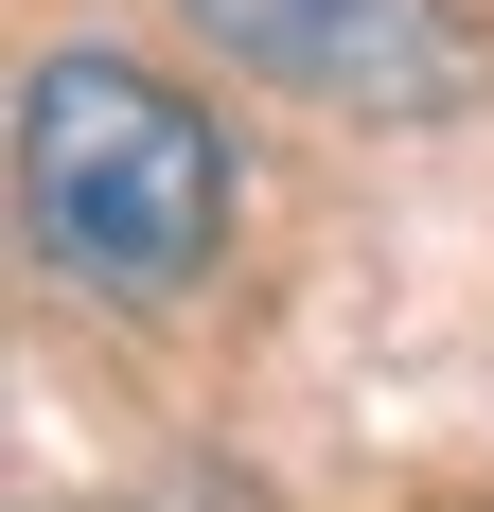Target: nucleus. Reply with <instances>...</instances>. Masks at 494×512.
<instances>
[{
  "mask_svg": "<svg viewBox=\"0 0 494 512\" xmlns=\"http://www.w3.org/2000/svg\"><path fill=\"white\" fill-rule=\"evenodd\" d=\"M195 18L300 106H442L459 89V0H195Z\"/></svg>",
  "mask_w": 494,
  "mask_h": 512,
  "instance_id": "2",
  "label": "nucleus"
},
{
  "mask_svg": "<svg viewBox=\"0 0 494 512\" xmlns=\"http://www.w3.org/2000/svg\"><path fill=\"white\" fill-rule=\"evenodd\" d=\"M18 195H36V248L106 301H195L212 248H230V142H212L195 89H159L124 53H53L18 89Z\"/></svg>",
  "mask_w": 494,
  "mask_h": 512,
  "instance_id": "1",
  "label": "nucleus"
}]
</instances>
